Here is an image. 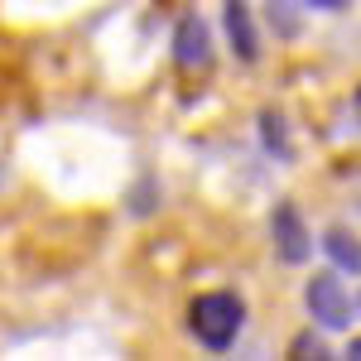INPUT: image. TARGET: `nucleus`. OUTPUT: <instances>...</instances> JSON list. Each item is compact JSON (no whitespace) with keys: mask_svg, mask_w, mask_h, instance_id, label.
Masks as SVG:
<instances>
[{"mask_svg":"<svg viewBox=\"0 0 361 361\" xmlns=\"http://www.w3.org/2000/svg\"><path fill=\"white\" fill-rule=\"evenodd\" d=\"M328 250L337 255V265H347V270H357V241H352L347 231H333V236H328Z\"/></svg>","mask_w":361,"mask_h":361,"instance_id":"6","label":"nucleus"},{"mask_svg":"<svg viewBox=\"0 0 361 361\" xmlns=\"http://www.w3.org/2000/svg\"><path fill=\"white\" fill-rule=\"evenodd\" d=\"M226 29H231V44L241 49V58H255V29H250L246 0H226Z\"/></svg>","mask_w":361,"mask_h":361,"instance_id":"5","label":"nucleus"},{"mask_svg":"<svg viewBox=\"0 0 361 361\" xmlns=\"http://www.w3.org/2000/svg\"><path fill=\"white\" fill-rule=\"evenodd\" d=\"M275 236H279L284 260H304V255H308V231H304V222H299L294 207H279V212H275Z\"/></svg>","mask_w":361,"mask_h":361,"instance_id":"3","label":"nucleus"},{"mask_svg":"<svg viewBox=\"0 0 361 361\" xmlns=\"http://www.w3.org/2000/svg\"><path fill=\"white\" fill-rule=\"evenodd\" d=\"M308 308H313V318L328 323V328H347V318H352V299H347L342 279H333V275L308 279Z\"/></svg>","mask_w":361,"mask_h":361,"instance_id":"2","label":"nucleus"},{"mask_svg":"<svg viewBox=\"0 0 361 361\" xmlns=\"http://www.w3.org/2000/svg\"><path fill=\"white\" fill-rule=\"evenodd\" d=\"M241 318H246V308L236 294H202L193 304V333L202 347H212V352H226L236 333H241Z\"/></svg>","mask_w":361,"mask_h":361,"instance_id":"1","label":"nucleus"},{"mask_svg":"<svg viewBox=\"0 0 361 361\" xmlns=\"http://www.w3.org/2000/svg\"><path fill=\"white\" fill-rule=\"evenodd\" d=\"M178 63L183 68H202L207 63V29H202V20H183L178 25Z\"/></svg>","mask_w":361,"mask_h":361,"instance_id":"4","label":"nucleus"},{"mask_svg":"<svg viewBox=\"0 0 361 361\" xmlns=\"http://www.w3.org/2000/svg\"><path fill=\"white\" fill-rule=\"evenodd\" d=\"M313 5H323V10H337V5H342V0H313Z\"/></svg>","mask_w":361,"mask_h":361,"instance_id":"7","label":"nucleus"}]
</instances>
